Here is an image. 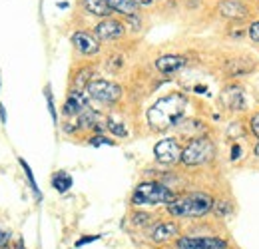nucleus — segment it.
<instances>
[{
  "mask_svg": "<svg viewBox=\"0 0 259 249\" xmlns=\"http://www.w3.org/2000/svg\"><path fill=\"white\" fill-rule=\"evenodd\" d=\"M0 249H8V247H6V245H4V247H0Z\"/></svg>",
  "mask_w": 259,
  "mask_h": 249,
  "instance_id": "32",
  "label": "nucleus"
},
{
  "mask_svg": "<svg viewBox=\"0 0 259 249\" xmlns=\"http://www.w3.org/2000/svg\"><path fill=\"white\" fill-rule=\"evenodd\" d=\"M72 44H74V48H76L80 54H84V56L98 54V50H100V42H98L96 36L84 30L72 34Z\"/></svg>",
  "mask_w": 259,
  "mask_h": 249,
  "instance_id": "11",
  "label": "nucleus"
},
{
  "mask_svg": "<svg viewBox=\"0 0 259 249\" xmlns=\"http://www.w3.org/2000/svg\"><path fill=\"white\" fill-rule=\"evenodd\" d=\"M114 12H120L124 16H134L138 12V4L134 0H108Z\"/></svg>",
  "mask_w": 259,
  "mask_h": 249,
  "instance_id": "17",
  "label": "nucleus"
},
{
  "mask_svg": "<svg viewBox=\"0 0 259 249\" xmlns=\"http://www.w3.org/2000/svg\"><path fill=\"white\" fill-rule=\"evenodd\" d=\"M255 60L251 56H229L224 62V70L229 78H241L247 76L249 72H253Z\"/></svg>",
  "mask_w": 259,
  "mask_h": 249,
  "instance_id": "8",
  "label": "nucleus"
},
{
  "mask_svg": "<svg viewBox=\"0 0 259 249\" xmlns=\"http://www.w3.org/2000/svg\"><path fill=\"white\" fill-rule=\"evenodd\" d=\"M88 96H92L94 100L102 102V104H114L120 100L122 96V88L110 80H92L86 88Z\"/></svg>",
  "mask_w": 259,
  "mask_h": 249,
  "instance_id": "5",
  "label": "nucleus"
},
{
  "mask_svg": "<svg viewBox=\"0 0 259 249\" xmlns=\"http://www.w3.org/2000/svg\"><path fill=\"white\" fill-rule=\"evenodd\" d=\"M134 2H136L138 6H150V4L154 2V0H134Z\"/></svg>",
  "mask_w": 259,
  "mask_h": 249,
  "instance_id": "28",
  "label": "nucleus"
},
{
  "mask_svg": "<svg viewBox=\"0 0 259 249\" xmlns=\"http://www.w3.org/2000/svg\"><path fill=\"white\" fill-rule=\"evenodd\" d=\"M218 10L224 18H229V20H243L249 16V8L241 0H222L218 4Z\"/></svg>",
  "mask_w": 259,
  "mask_h": 249,
  "instance_id": "13",
  "label": "nucleus"
},
{
  "mask_svg": "<svg viewBox=\"0 0 259 249\" xmlns=\"http://www.w3.org/2000/svg\"><path fill=\"white\" fill-rule=\"evenodd\" d=\"M182 150L184 148H180V144L174 138H165L154 146V156L163 165H171L182 159Z\"/></svg>",
  "mask_w": 259,
  "mask_h": 249,
  "instance_id": "7",
  "label": "nucleus"
},
{
  "mask_svg": "<svg viewBox=\"0 0 259 249\" xmlns=\"http://www.w3.org/2000/svg\"><path fill=\"white\" fill-rule=\"evenodd\" d=\"M8 239H10V233L4 231V229H0V247H4L8 243Z\"/></svg>",
  "mask_w": 259,
  "mask_h": 249,
  "instance_id": "26",
  "label": "nucleus"
},
{
  "mask_svg": "<svg viewBox=\"0 0 259 249\" xmlns=\"http://www.w3.org/2000/svg\"><path fill=\"white\" fill-rule=\"evenodd\" d=\"M90 144H92V146H112L114 142L108 140V138H104V136H94V138L90 140Z\"/></svg>",
  "mask_w": 259,
  "mask_h": 249,
  "instance_id": "23",
  "label": "nucleus"
},
{
  "mask_svg": "<svg viewBox=\"0 0 259 249\" xmlns=\"http://www.w3.org/2000/svg\"><path fill=\"white\" fill-rule=\"evenodd\" d=\"M253 152H255V156H259V142L255 144V148H253Z\"/></svg>",
  "mask_w": 259,
  "mask_h": 249,
  "instance_id": "30",
  "label": "nucleus"
},
{
  "mask_svg": "<svg viewBox=\"0 0 259 249\" xmlns=\"http://www.w3.org/2000/svg\"><path fill=\"white\" fill-rule=\"evenodd\" d=\"M0 120L6 122V112H4V106H2V104H0Z\"/></svg>",
  "mask_w": 259,
  "mask_h": 249,
  "instance_id": "29",
  "label": "nucleus"
},
{
  "mask_svg": "<svg viewBox=\"0 0 259 249\" xmlns=\"http://www.w3.org/2000/svg\"><path fill=\"white\" fill-rule=\"evenodd\" d=\"M174 199H176V193L158 182H142L136 186L132 193L134 205H162V203L169 205Z\"/></svg>",
  "mask_w": 259,
  "mask_h": 249,
  "instance_id": "3",
  "label": "nucleus"
},
{
  "mask_svg": "<svg viewBox=\"0 0 259 249\" xmlns=\"http://www.w3.org/2000/svg\"><path fill=\"white\" fill-rule=\"evenodd\" d=\"M96 38L102 42H110V40H116L124 34V24L120 20H114V18H104L102 22L96 24Z\"/></svg>",
  "mask_w": 259,
  "mask_h": 249,
  "instance_id": "12",
  "label": "nucleus"
},
{
  "mask_svg": "<svg viewBox=\"0 0 259 249\" xmlns=\"http://www.w3.org/2000/svg\"><path fill=\"white\" fill-rule=\"evenodd\" d=\"M239 157H241V148L237 144H233V148H231V159H239Z\"/></svg>",
  "mask_w": 259,
  "mask_h": 249,
  "instance_id": "27",
  "label": "nucleus"
},
{
  "mask_svg": "<svg viewBox=\"0 0 259 249\" xmlns=\"http://www.w3.org/2000/svg\"><path fill=\"white\" fill-rule=\"evenodd\" d=\"M186 58L180 56V54H163L156 60V68L162 72V74H176L178 70H182L186 66Z\"/></svg>",
  "mask_w": 259,
  "mask_h": 249,
  "instance_id": "14",
  "label": "nucleus"
},
{
  "mask_svg": "<svg viewBox=\"0 0 259 249\" xmlns=\"http://www.w3.org/2000/svg\"><path fill=\"white\" fill-rule=\"evenodd\" d=\"M52 186H54L56 191L64 193V191H68V189L72 187V176L66 174V172H56V174L52 176Z\"/></svg>",
  "mask_w": 259,
  "mask_h": 249,
  "instance_id": "18",
  "label": "nucleus"
},
{
  "mask_svg": "<svg viewBox=\"0 0 259 249\" xmlns=\"http://www.w3.org/2000/svg\"><path fill=\"white\" fill-rule=\"evenodd\" d=\"M249 128H251V134L259 140V112H255L251 116V122H249Z\"/></svg>",
  "mask_w": 259,
  "mask_h": 249,
  "instance_id": "22",
  "label": "nucleus"
},
{
  "mask_svg": "<svg viewBox=\"0 0 259 249\" xmlns=\"http://www.w3.org/2000/svg\"><path fill=\"white\" fill-rule=\"evenodd\" d=\"M98 239H100V235H86V237H80V239L76 241V247H82V245L92 243V241H98Z\"/></svg>",
  "mask_w": 259,
  "mask_h": 249,
  "instance_id": "25",
  "label": "nucleus"
},
{
  "mask_svg": "<svg viewBox=\"0 0 259 249\" xmlns=\"http://www.w3.org/2000/svg\"><path fill=\"white\" fill-rule=\"evenodd\" d=\"M215 154V146L209 138H203V136H197L192 138L188 142V146L182 150V163L186 165H201L205 161H209Z\"/></svg>",
  "mask_w": 259,
  "mask_h": 249,
  "instance_id": "4",
  "label": "nucleus"
},
{
  "mask_svg": "<svg viewBox=\"0 0 259 249\" xmlns=\"http://www.w3.org/2000/svg\"><path fill=\"white\" fill-rule=\"evenodd\" d=\"M180 233V227L174 223V221H163V223H158L154 229H152V239L156 241V243H165V241H169L171 237H176Z\"/></svg>",
  "mask_w": 259,
  "mask_h": 249,
  "instance_id": "15",
  "label": "nucleus"
},
{
  "mask_svg": "<svg viewBox=\"0 0 259 249\" xmlns=\"http://www.w3.org/2000/svg\"><path fill=\"white\" fill-rule=\"evenodd\" d=\"M211 208H213V197L207 193L195 191V193L176 197L167 205V212L174 218H201V216L209 214Z\"/></svg>",
  "mask_w": 259,
  "mask_h": 249,
  "instance_id": "2",
  "label": "nucleus"
},
{
  "mask_svg": "<svg viewBox=\"0 0 259 249\" xmlns=\"http://www.w3.org/2000/svg\"><path fill=\"white\" fill-rule=\"evenodd\" d=\"M82 4L90 14L100 16V18H110V14L114 12L108 0H82Z\"/></svg>",
  "mask_w": 259,
  "mask_h": 249,
  "instance_id": "16",
  "label": "nucleus"
},
{
  "mask_svg": "<svg viewBox=\"0 0 259 249\" xmlns=\"http://www.w3.org/2000/svg\"><path fill=\"white\" fill-rule=\"evenodd\" d=\"M249 38L253 42H259V20L251 22V26H249Z\"/></svg>",
  "mask_w": 259,
  "mask_h": 249,
  "instance_id": "24",
  "label": "nucleus"
},
{
  "mask_svg": "<svg viewBox=\"0 0 259 249\" xmlns=\"http://www.w3.org/2000/svg\"><path fill=\"white\" fill-rule=\"evenodd\" d=\"M18 249H24V243H22V241H20V243H18Z\"/></svg>",
  "mask_w": 259,
  "mask_h": 249,
  "instance_id": "31",
  "label": "nucleus"
},
{
  "mask_svg": "<svg viewBox=\"0 0 259 249\" xmlns=\"http://www.w3.org/2000/svg\"><path fill=\"white\" fill-rule=\"evenodd\" d=\"M106 126H108V130H110L114 136H118V138H128V130H126L124 122H120V120H116V118H108V120H106Z\"/></svg>",
  "mask_w": 259,
  "mask_h": 249,
  "instance_id": "19",
  "label": "nucleus"
},
{
  "mask_svg": "<svg viewBox=\"0 0 259 249\" xmlns=\"http://www.w3.org/2000/svg\"><path fill=\"white\" fill-rule=\"evenodd\" d=\"M222 104L229 112H243L247 108V98L239 86H227L222 92Z\"/></svg>",
  "mask_w": 259,
  "mask_h": 249,
  "instance_id": "10",
  "label": "nucleus"
},
{
  "mask_svg": "<svg viewBox=\"0 0 259 249\" xmlns=\"http://www.w3.org/2000/svg\"><path fill=\"white\" fill-rule=\"evenodd\" d=\"M44 96H46V102H48V110H50V116H52V120L56 122L58 118H56V108H54V98H52V90H50V86H46V90H44Z\"/></svg>",
  "mask_w": 259,
  "mask_h": 249,
  "instance_id": "21",
  "label": "nucleus"
},
{
  "mask_svg": "<svg viewBox=\"0 0 259 249\" xmlns=\"http://www.w3.org/2000/svg\"><path fill=\"white\" fill-rule=\"evenodd\" d=\"M188 108V100L184 94H169L160 98L150 110H148V122L154 130H167L182 122Z\"/></svg>",
  "mask_w": 259,
  "mask_h": 249,
  "instance_id": "1",
  "label": "nucleus"
},
{
  "mask_svg": "<svg viewBox=\"0 0 259 249\" xmlns=\"http://www.w3.org/2000/svg\"><path fill=\"white\" fill-rule=\"evenodd\" d=\"M88 92L84 90H70L68 98H66V104H64V116L68 118H78L84 110H88Z\"/></svg>",
  "mask_w": 259,
  "mask_h": 249,
  "instance_id": "9",
  "label": "nucleus"
},
{
  "mask_svg": "<svg viewBox=\"0 0 259 249\" xmlns=\"http://www.w3.org/2000/svg\"><path fill=\"white\" fill-rule=\"evenodd\" d=\"M20 161V165H22V170H24V174H26V178H28V184H30V189L34 191V195L40 199L42 197V193H40V189H38V186H36V180H34V174H32V170H30V165L26 163V159H18Z\"/></svg>",
  "mask_w": 259,
  "mask_h": 249,
  "instance_id": "20",
  "label": "nucleus"
},
{
  "mask_svg": "<svg viewBox=\"0 0 259 249\" xmlns=\"http://www.w3.org/2000/svg\"><path fill=\"white\" fill-rule=\"evenodd\" d=\"M176 249H229V245L224 237H215V235H209V237L186 235L176 241Z\"/></svg>",
  "mask_w": 259,
  "mask_h": 249,
  "instance_id": "6",
  "label": "nucleus"
}]
</instances>
